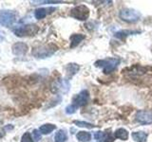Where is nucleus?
<instances>
[{
  "label": "nucleus",
  "instance_id": "obj_24",
  "mask_svg": "<svg viewBox=\"0 0 152 142\" xmlns=\"http://www.w3.org/2000/svg\"><path fill=\"white\" fill-rule=\"evenodd\" d=\"M104 133H103V132L99 131L94 134V138L97 140H104Z\"/></svg>",
  "mask_w": 152,
  "mask_h": 142
},
{
  "label": "nucleus",
  "instance_id": "obj_10",
  "mask_svg": "<svg viewBox=\"0 0 152 142\" xmlns=\"http://www.w3.org/2000/svg\"><path fill=\"white\" fill-rule=\"evenodd\" d=\"M28 46L23 42H18L13 44L12 46V54L15 55V56H23L25 55L27 52H28Z\"/></svg>",
  "mask_w": 152,
  "mask_h": 142
},
{
  "label": "nucleus",
  "instance_id": "obj_27",
  "mask_svg": "<svg viewBox=\"0 0 152 142\" xmlns=\"http://www.w3.org/2000/svg\"><path fill=\"white\" fill-rule=\"evenodd\" d=\"M4 38H5V34H4V32L0 30V42H2L4 40Z\"/></svg>",
  "mask_w": 152,
  "mask_h": 142
},
{
  "label": "nucleus",
  "instance_id": "obj_13",
  "mask_svg": "<svg viewBox=\"0 0 152 142\" xmlns=\"http://www.w3.org/2000/svg\"><path fill=\"white\" fill-rule=\"evenodd\" d=\"M79 65L76 64H69L66 66V74H68V77H72L73 75H75L78 72L79 70Z\"/></svg>",
  "mask_w": 152,
  "mask_h": 142
},
{
  "label": "nucleus",
  "instance_id": "obj_1",
  "mask_svg": "<svg viewBox=\"0 0 152 142\" xmlns=\"http://www.w3.org/2000/svg\"><path fill=\"white\" fill-rule=\"evenodd\" d=\"M58 50V47L54 44L43 45L36 46L32 49V55L37 59H46L52 56Z\"/></svg>",
  "mask_w": 152,
  "mask_h": 142
},
{
  "label": "nucleus",
  "instance_id": "obj_18",
  "mask_svg": "<svg viewBox=\"0 0 152 142\" xmlns=\"http://www.w3.org/2000/svg\"><path fill=\"white\" fill-rule=\"evenodd\" d=\"M77 139L81 142H88L90 139H91V135H90V133L88 132H78L77 135Z\"/></svg>",
  "mask_w": 152,
  "mask_h": 142
},
{
  "label": "nucleus",
  "instance_id": "obj_6",
  "mask_svg": "<svg viewBox=\"0 0 152 142\" xmlns=\"http://www.w3.org/2000/svg\"><path fill=\"white\" fill-rule=\"evenodd\" d=\"M16 21V12L10 9H3L0 12V25L9 28Z\"/></svg>",
  "mask_w": 152,
  "mask_h": 142
},
{
  "label": "nucleus",
  "instance_id": "obj_19",
  "mask_svg": "<svg viewBox=\"0 0 152 142\" xmlns=\"http://www.w3.org/2000/svg\"><path fill=\"white\" fill-rule=\"evenodd\" d=\"M135 33H139V31H133V30H121V31H118L115 33V36L118 39H121V40H124L126 39V38L130 35V34H135Z\"/></svg>",
  "mask_w": 152,
  "mask_h": 142
},
{
  "label": "nucleus",
  "instance_id": "obj_21",
  "mask_svg": "<svg viewBox=\"0 0 152 142\" xmlns=\"http://www.w3.org/2000/svg\"><path fill=\"white\" fill-rule=\"evenodd\" d=\"M66 113L68 114V115H72V114H74L76 112V110H77V108H76L73 104H69V105H68L66 107Z\"/></svg>",
  "mask_w": 152,
  "mask_h": 142
},
{
  "label": "nucleus",
  "instance_id": "obj_23",
  "mask_svg": "<svg viewBox=\"0 0 152 142\" xmlns=\"http://www.w3.org/2000/svg\"><path fill=\"white\" fill-rule=\"evenodd\" d=\"M32 135H33V138H34L35 141H39L41 139V133L39 130H33L32 131Z\"/></svg>",
  "mask_w": 152,
  "mask_h": 142
},
{
  "label": "nucleus",
  "instance_id": "obj_15",
  "mask_svg": "<svg viewBox=\"0 0 152 142\" xmlns=\"http://www.w3.org/2000/svg\"><path fill=\"white\" fill-rule=\"evenodd\" d=\"M56 129V126L54 124H50V123H47V124H44L42 125L40 128H39V131L41 134L43 135H49L50 133Z\"/></svg>",
  "mask_w": 152,
  "mask_h": 142
},
{
  "label": "nucleus",
  "instance_id": "obj_26",
  "mask_svg": "<svg viewBox=\"0 0 152 142\" xmlns=\"http://www.w3.org/2000/svg\"><path fill=\"white\" fill-rule=\"evenodd\" d=\"M114 139H115V137L114 136H112L110 134H106L104 133V142H113L114 141Z\"/></svg>",
  "mask_w": 152,
  "mask_h": 142
},
{
  "label": "nucleus",
  "instance_id": "obj_5",
  "mask_svg": "<svg viewBox=\"0 0 152 142\" xmlns=\"http://www.w3.org/2000/svg\"><path fill=\"white\" fill-rule=\"evenodd\" d=\"M39 30V28L36 25H24L17 27L16 28L13 30V33L18 37H24V36H31V35H35L37 31Z\"/></svg>",
  "mask_w": 152,
  "mask_h": 142
},
{
  "label": "nucleus",
  "instance_id": "obj_2",
  "mask_svg": "<svg viewBox=\"0 0 152 142\" xmlns=\"http://www.w3.org/2000/svg\"><path fill=\"white\" fill-rule=\"evenodd\" d=\"M119 64H120V60L118 58H107L97 61L95 63V66L102 68L104 74H109L117 68Z\"/></svg>",
  "mask_w": 152,
  "mask_h": 142
},
{
  "label": "nucleus",
  "instance_id": "obj_14",
  "mask_svg": "<svg viewBox=\"0 0 152 142\" xmlns=\"http://www.w3.org/2000/svg\"><path fill=\"white\" fill-rule=\"evenodd\" d=\"M132 138L135 140V142H145L147 135L145 132H134L132 133Z\"/></svg>",
  "mask_w": 152,
  "mask_h": 142
},
{
  "label": "nucleus",
  "instance_id": "obj_9",
  "mask_svg": "<svg viewBox=\"0 0 152 142\" xmlns=\"http://www.w3.org/2000/svg\"><path fill=\"white\" fill-rule=\"evenodd\" d=\"M69 83L68 80L61 79L58 80H55L52 84L51 90L54 93H66L69 90Z\"/></svg>",
  "mask_w": 152,
  "mask_h": 142
},
{
  "label": "nucleus",
  "instance_id": "obj_28",
  "mask_svg": "<svg viewBox=\"0 0 152 142\" xmlns=\"http://www.w3.org/2000/svg\"><path fill=\"white\" fill-rule=\"evenodd\" d=\"M12 129H13V126H12V125H11V124H10L9 126H6V127L4 128V130H8V131L12 130Z\"/></svg>",
  "mask_w": 152,
  "mask_h": 142
},
{
  "label": "nucleus",
  "instance_id": "obj_4",
  "mask_svg": "<svg viewBox=\"0 0 152 142\" xmlns=\"http://www.w3.org/2000/svg\"><path fill=\"white\" fill-rule=\"evenodd\" d=\"M69 15L71 17L77 19V20L85 21L89 16V9L85 5H79V6H76L70 9Z\"/></svg>",
  "mask_w": 152,
  "mask_h": 142
},
{
  "label": "nucleus",
  "instance_id": "obj_25",
  "mask_svg": "<svg viewBox=\"0 0 152 142\" xmlns=\"http://www.w3.org/2000/svg\"><path fill=\"white\" fill-rule=\"evenodd\" d=\"M33 5H38V4H58L61 3V1H31Z\"/></svg>",
  "mask_w": 152,
  "mask_h": 142
},
{
  "label": "nucleus",
  "instance_id": "obj_29",
  "mask_svg": "<svg viewBox=\"0 0 152 142\" xmlns=\"http://www.w3.org/2000/svg\"><path fill=\"white\" fill-rule=\"evenodd\" d=\"M2 136H3V135L1 134V133H0V138H2Z\"/></svg>",
  "mask_w": 152,
  "mask_h": 142
},
{
  "label": "nucleus",
  "instance_id": "obj_16",
  "mask_svg": "<svg viewBox=\"0 0 152 142\" xmlns=\"http://www.w3.org/2000/svg\"><path fill=\"white\" fill-rule=\"evenodd\" d=\"M114 137L122 140H126L128 138V132L126 129H124V128H120V129L116 130L115 133H114Z\"/></svg>",
  "mask_w": 152,
  "mask_h": 142
},
{
  "label": "nucleus",
  "instance_id": "obj_11",
  "mask_svg": "<svg viewBox=\"0 0 152 142\" xmlns=\"http://www.w3.org/2000/svg\"><path fill=\"white\" fill-rule=\"evenodd\" d=\"M55 8L53 7H49V8H40V9H37L36 11L34 12V16L37 20H41V19L45 18L47 15L52 13L55 11Z\"/></svg>",
  "mask_w": 152,
  "mask_h": 142
},
{
  "label": "nucleus",
  "instance_id": "obj_20",
  "mask_svg": "<svg viewBox=\"0 0 152 142\" xmlns=\"http://www.w3.org/2000/svg\"><path fill=\"white\" fill-rule=\"evenodd\" d=\"M74 124H76L79 127H84V128H88V129H92L95 127V125H92L91 123L88 122H85V121H78V120H74L73 121Z\"/></svg>",
  "mask_w": 152,
  "mask_h": 142
},
{
  "label": "nucleus",
  "instance_id": "obj_3",
  "mask_svg": "<svg viewBox=\"0 0 152 142\" xmlns=\"http://www.w3.org/2000/svg\"><path fill=\"white\" fill-rule=\"evenodd\" d=\"M119 16L122 19V20L128 22V23H135L137 21L140 20L141 14L139 12H137L136 9H121L120 13H119Z\"/></svg>",
  "mask_w": 152,
  "mask_h": 142
},
{
  "label": "nucleus",
  "instance_id": "obj_7",
  "mask_svg": "<svg viewBox=\"0 0 152 142\" xmlns=\"http://www.w3.org/2000/svg\"><path fill=\"white\" fill-rule=\"evenodd\" d=\"M89 99V93L88 90H83V91H81L79 94L75 95L72 99V103L73 105L78 108V107H82V106H85L86 104L88 103Z\"/></svg>",
  "mask_w": 152,
  "mask_h": 142
},
{
  "label": "nucleus",
  "instance_id": "obj_17",
  "mask_svg": "<svg viewBox=\"0 0 152 142\" xmlns=\"http://www.w3.org/2000/svg\"><path fill=\"white\" fill-rule=\"evenodd\" d=\"M66 139H68V135L65 130H59L55 134L54 142H66Z\"/></svg>",
  "mask_w": 152,
  "mask_h": 142
},
{
  "label": "nucleus",
  "instance_id": "obj_8",
  "mask_svg": "<svg viewBox=\"0 0 152 142\" xmlns=\"http://www.w3.org/2000/svg\"><path fill=\"white\" fill-rule=\"evenodd\" d=\"M135 120L142 125L152 124V112L150 111H138L135 115Z\"/></svg>",
  "mask_w": 152,
  "mask_h": 142
},
{
  "label": "nucleus",
  "instance_id": "obj_12",
  "mask_svg": "<svg viewBox=\"0 0 152 142\" xmlns=\"http://www.w3.org/2000/svg\"><path fill=\"white\" fill-rule=\"evenodd\" d=\"M85 38L86 36L83 34H72L70 36V47L73 49V47L77 46Z\"/></svg>",
  "mask_w": 152,
  "mask_h": 142
},
{
  "label": "nucleus",
  "instance_id": "obj_22",
  "mask_svg": "<svg viewBox=\"0 0 152 142\" xmlns=\"http://www.w3.org/2000/svg\"><path fill=\"white\" fill-rule=\"evenodd\" d=\"M21 142H33L32 137H31L30 133L27 132V133H25V134L22 135V137H21Z\"/></svg>",
  "mask_w": 152,
  "mask_h": 142
}]
</instances>
